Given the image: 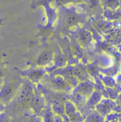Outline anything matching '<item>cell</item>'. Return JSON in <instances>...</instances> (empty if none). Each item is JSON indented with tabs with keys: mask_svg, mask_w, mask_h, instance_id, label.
Wrapping results in <instances>:
<instances>
[{
	"mask_svg": "<svg viewBox=\"0 0 121 122\" xmlns=\"http://www.w3.org/2000/svg\"><path fill=\"white\" fill-rule=\"evenodd\" d=\"M4 85V81L3 80V78H0V90L3 87Z\"/></svg>",
	"mask_w": 121,
	"mask_h": 122,
	"instance_id": "11",
	"label": "cell"
},
{
	"mask_svg": "<svg viewBox=\"0 0 121 122\" xmlns=\"http://www.w3.org/2000/svg\"><path fill=\"white\" fill-rule=\"evenodd\" d=\"M5 104L3 103V102H1V101H0V113H2V112H4V111L5 110Z\"/></svg>",
	"mask_w": 121,
	"mask_h": 122,
	"instance_id": "10",
	"label": "cell"
},
{
	"mask_svg": "<svg viewBox=\"0 0 121 122\" xmlns=\"http://www.w3.org/2000/svg\"><path fill=\"white\" fill-rule=\"evenodd\" d=\"M34 87L30 81H26L24 83L20 92L19 99L21 102L31 104L34 99Z\"/></svg>",
	"mask_w": 121,
	"mask_h": 122,
	"instance_id": "1",
	"label": "cell"
},
{
	"mask_svg": "<svg viewBox=\"0 0 121 122\" xmlns=\"http://www.w3.org/2000/svg\"><path fill=\"white\" fill-rule=\"evenodd\" d=\"M98 116H90L87 119L86 122H101L100 118L98 117Z\"/></svg>",
	"mask_w": 121,
	"mask_h": 122,
	"instance_id": "9",
	"label": "cell"
},
{
	"mask_svg": "<svg viewBox=\"0 0 121 122\" xmlns=\"http://www.w3.org/2000/svg\"><path fill=\"white\" fill-rule=\"evenodd\" d=\"M55 117L52 111L47 110L45 111L43 114L42 121L43 122H55Z\"/></svg>",
	"mask_w": 121,
	"mask_h": 122,
	"instance_id": "6",
	"label": "cell"
},
{
	"mask_svg": "<svg viewBox=\"0 0 121 122\" xmlns=\"http://www.w3.org/2000/svg\"><path fill=\"white\" fill-rule=\"evenodd\" d=\"M45 72V70L43 68L39 67L37 68H32L28 70L22 71L21 72L20 74L24 77H26L32 83L33 82L36 83L44 75Z\"/></svg>",
	"mask_w": 121,
	"mask_h": 122,
	"instance_id": "2",
	"label": "cell"
},
{
	"mask_svg": "<svg viewBox=\"0 0 121 122\" xmlns=\"http://www.w3.org/2000/svg\"><path fill=\"white\" fill-rule=\"evenodd\" d=\"M64 112L68 116L71 122H81L82 117L77 112L75 107L72 103L67 102L64 107Z\"/></svg>",
	"mask_w": 121,
	"mask_h": 122,
	"instance_id": "4",
	"label": "cell"
},
{
	"mask_svg": "<svg viewBox=\"0 0 121 122\" xmlns=\"http://www.w3.org/2000/svg\"><path fill=\"white\" fill-rule=\"evenodd\" d=\"M0 122H12L11 118L5 113H0Z\"/></svg>",
	"mask_w": 121,
	"mask_h": 122,
	"instance_id": "8",
	"label": "cell"
},
{
	"mask_svg": "<svg viewBox=\"0 0 121 122\" xmlns=\"http://www.w3.org/2000/svg\"><path fill=\"white\" fill-rule=\"evenodd\" d=\"M119 49H120V51L121 52V45L120 46H119Z\"/></svg>",
	"mask_w": 121,
	"mask_h": 122,
	"instance_id": "14",
	"label": "cell"
},
{
	"mask_svg": "<svg viewBox=\"0 0 121 122\" xmlns=\"http://www.w3.org/2000/svg\"><path fill=\"white\" fill-rule=\"evenodd\" d=\"M79 17L77 16H76V15L69 14L66 17V23L69 26L74 25L77 23H79Z\"/></svg>",
	"mask_w": 121,
	"mask_h": 122,
	"instance_id": "7",
	"label": "cell"
},
{
	"mask_svg": "<svg viewBox=\"0 0 121 122\" xmlns=\"http://www.w3.org/2000/svg\"><path fill=\"white\" fill-rule=\"evenodd\" d=\"M26 122H33V119L31 118V119H29V120H27V121H26Z\"/></svg>",
	"mask_w": 121,
	"mask_h": 122,
	"instance_id": "13",
	"label": "cell"
},
{
	"mask_svg": "<svg viewBox=\"0 0 121 122\" xmlns=\"http://www.w3.org/2000/svg\"><path fill=\"white\" fill-rule=\"evenodd\" d=\"M53 60V53L51 51H45L42 52L37 58L36 64L38 66L43 67L50 64Z\"/></svg>",
	"mask_w": 121,
	"mask_h": 122,
	"instance_id": "5",
	"label": "cell"
},
{
	"mask_svg": "<svg viewBox=\"0 0 121 122\" xmlns=\"http://www.w3.org/2000/svg\"><path fill=\"white\" fill-rule=\"evenodd\" d=\"M15 94L14 87L9 83H4L0 90V101L5 105L9 103Z\"/></svg>",
	"mask_w": 121,
	"mask_h": 122,
	"instance_id": "3",
	"label": "cell"
},
{
	"mask_svg": "<svg viewBox=\"0 0 121 122\" xmlns=\"http://www.w3.org/2000/svg\"><path fill=\"white\" fill-rule=\"evenodd\" d=\"M3 77H4V73H3V71L0 68V78H3Z\"/></svg>",
	"mask_w": 121,
	"mask_h": 122,
	"instance_id": "12",
	"label": "cell"
}]
</instances>
